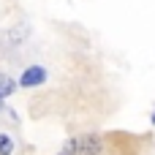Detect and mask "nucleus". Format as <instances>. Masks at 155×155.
<instances>
[{"label":"nucleus","instance_id":"1","mask_svg":"<svg viewBox=\"0 0 155 155\" xmlns=\"http://www.w3.org/2000/svg\"><path fill=\"white\" fill-rule=\"evenodd\" d=\"M101 150H104V144H101V136H95V134L76 139V155H98Z\"/></svg>","mask_w":155,"mask_h":155},{"label":"nucleus","instance_id":"2","mask_svg":"<svg viewBox=\"0 0 155 155\" xmlns=\"http://www.w3.org/2000/svg\"><path fill=\"white\" fill-rule=\"evenodd\" d=\"M44 82H46V71H44L41 65L27 68V71L22 74V79H19V84H22V87H38V84H44Z\"/></svg>","mask_w":155,"mask_h":155},{"label":"nucleus","instance_id":"3","mask_svg":"<svg viewBox=\"0 0 155 155\" xmlns=\"http://www.w3.org/2000/svg\"><path fill=\"white\" fill-rule=\"evenodd\" d=\"M14 90H16V84H14V82H11V79H8L5 74H0V98H5V95H11Z\"/></svg>","mask_w":155,"mask_h":155},{"label":"nucleus","instance_id":"4","mask_svg":"<svg viewBox=\"0 0 155 155\" xmlns=\"http://www.w3.org/2000/svg\"><path fill=\"white\" fill-rule=\"evenodd\" d=\"M11 153H14V142L5 134H0V155H11Z\"/></svg>","mask_w":155,"mask_h":155},{"label":"nucleus","instance_id":"5","mask_svg":"<svg viewBox=\"0 0 155 155\" xmlns=\"http://www.w3.org/2000/svg\"><path fill=\"white\" fill-rule=\"evenodd\" d=\"M57 155H76V139L65 142V144H63V150H60Z\"/></svg>","mask_w":155,"mask_h":155},{"label":"nucleus","instance_id":"6","mask_svg":"<svg viewBox=\"0 0 155 155\" xmlns=\"http://www.w3.org/2000/svg\"><path fill=\"white\" fill-rule=\"evenodd\" d=\"M153 123H155V114H153Z\"/></svg>","mask_w":155,"mask_h":155},{"label":"nucleus","instance_id":"7","mask_svg":"<svg viewBox=\"0 0 155 155\" xmlns=\"http://www.w3.org/2000/svg\"><path fill=\"white\" fill-rule=\"evenodd\" d=\"M0 106H3V104H0Z\"/></svg>","mask_w":155,"mask_h":155}]
</instances>
